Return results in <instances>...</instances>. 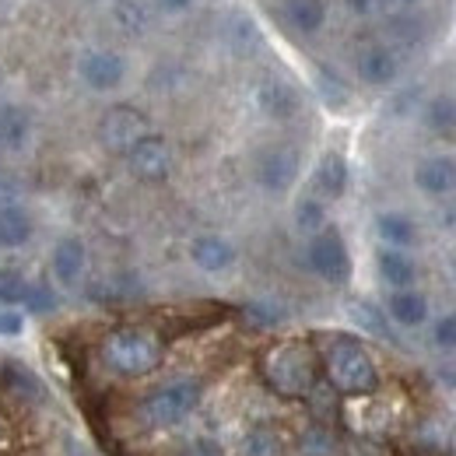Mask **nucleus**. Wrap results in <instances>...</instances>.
<instances>
[{
	"instance_id": "nucleus-18",
	"label": "nucleus",
	"mask_w": 456,
	"mask_h": 456,
	"mask_svg": "<svg viewBox=\"0 0 456 456\" xmlns=\"http://www.w3.org/2000/svg\"><path fill=\"white\" fill-rule=\"evenodd\" d=\"M32 141V113L18 102L0 106V148L4 151H21Z\"/></svg>"
},
{
	"instance_id": "nucleus-11",
	"label": "nucleus",
	"mask_w": 456,
	"mask_h": 456,
	"mask_svg": "<svg viewBox=\"0 0 456 456\" xmlns=\"http://www.w3.org/2000/svg\"><path fill=\"white\" fill-rule=\"evenodd\" d=\"M256 106L267 119H278V123H288L302 113V95L298 88L285 81V77H264L256 85Z\"/></svg>"
},
{
	"instance_id": "nucleus-38",
	"label": "nucleus",
	"mask_w": 456,
	"mask_h": 456,
	"mask_svg": "<svg viewBox=\"0 0 456 456\" xmlns=\"http://www.w3.org/2000/svg\"><path fill=\"white\" fill-rule=\"evenodd\" d=\"M414 4H421V0H379V7H387V11H411Z\"/></svg>"
},
{
	"instance_id": "nucleus-1",
	"label": "nucleus",
	"mask_w": 456,
	"mask_h": 456,
	"mask_svg": "<svg viewBox=\"0 0 456 456\" xmlns=\"http://www.w3.org/2000/svg\"><path fill=\"white\" fill-rule=\"evenodd\" d=\"M260 376L271 394L302 400L316 390V354L305 341H278L260 354Z\"/></svg>"
},
{
	"instance_id": "nucleus-28",
	"label": "nucleus",
	"mask_w": 456,
	"mask_h": 456,
	"mask_svg": "<svg viewBox=\"0 0 456 456\" xmlns=\"http://www.w3.org/2000/svg\"><path fill=\"white\" fill-rule=\"evenodd\" d=\"M32 281L18 267H0V305H25Z\"/></svg>"
},
{
	"instance_id": "nucleus-35",
	"label": "nucleus",
	"mask_w": 456,
	"mask_h": 456,
	"mask_svg": "<svg viewBox=\"0 0 456 456\" xmlns=\"http://www.w3.org/2000/svg\"><path fill=\"white\" fill-rule=\"evenodd\" d=\"M21 330H25V320L14 309H4L0 313V338H18Z\"/></svg>"
},
{
	"instance_id": "nucleus-16",
	"label": "nucleus",
	"mask_w": 456,
	"mask_h": 456,
	"mask_svg": "<svg viewBox=\"0 0 456 456\" xmlns=\"http://www.w3.org/2000/svg\"><path fill=\"white\" fill-rule=\"evenodd\" d=\"M32 235L36 222L28 208H21L18 200H0V249H21L32 242Z\"/></svg>"
},
{
	"instance_id": "nucleus-9",
	"label": "nucleus",
	"mask_w": 456,
	"mask_h": 456,
	"mask_svg": "<svg viewBox=\"0 0 456 456\" xmlns=\"http://www.w3.org/2000/svg\"><path fill=\"white\" fill-rule=\"evenodd\" d=\"M77 74L92 92H116L126 77V60L116 50H88L77 60Z\"/></svg>"
},
{
	"instance_id": "nucleus-39",
	"label": "nucleus",
	"mask_w": 456,
	"mask_h": 456,
	"mask_svg": "<svg viewBox=\"0 0 456 456\" xmlns=\"http://www.w3.org/2000/svg\"><path fill=\"white\" fill-rule=\"evenodd\" d=\"M0 106H4V81H0Z\"/></svg>"
},
{
	"instance_id": "nucleus-40",
	"label": "nucleus",
	"mask_w": 456,
	"mask_h": 456,
	"mask_svg": "<svg viewBox=\"0 0 456 456\" xmlns=\"http://www.w3.org/2000/svg\"><path fill=\"white\" fill-rule=\"evenodd\" d=\"M453 278H456V264H453Z\"/></svg>"
},
{
	"instance_id": "nucleus-23",
	"label": "nucleus",
	"mask_w": 456,
	"mask_h": 456,
	"mask_svg": "<svg viewBox=\"0 0 456 456\" xmlns=\"http://www.w3.org/2000/svg\"><path fill=\"white\" fill-rule=\"evenodd\" d=\"M421 119H425V126L436 137H456V95H436V99H428Z\"/></svg>"
},
{
	"instance_id": "nucleus-32",
	"label": "nucleus",
	"mask_w": 456,
	"mask_h": 456,
	"mask_svg": "<svg viewBox=\"0 0 456 456\" xmlns=\"http://www.w3.org/2000/svg\"><path fill=\"white\" fill-rule=\"evenodd\" d=\"M25 305H28L32 313H57L60 298H57V291H53L50 285H32V288H28Z\"/></svg>"
},
{
	"instance_id": "nucleus-6",
	"label": "nucleus",
	"mask_w": 456,
	"mask_h": 456,
	"mask_svg": "<svg viewBox=\"0 0 456 456\" xmlns=\"http://www.w3.org/2000/svg\"><path fill=\"white\" fill-rule=\"evenodd\" d=\"M148 134H151L148 116L141 110H134V106H113L99 119V141H102V148H110L116 155H126Z\"/></svg>"
},
{
	"instance_id": "nucleus-7",
	"label": "nucleus",
	"mask_w": 456,
	"mask_h": 456,
	"mask_svg": "<svg viewBox=\"0 0 456 456\" xmlns=\"http://www.w3.org/2000/svg\"><path fill=\"white\" fill-rule=\"evenodd\" d=\"M298 169H302V162H298V151L291 144H271V148H264L256 155L253 175H256L260 190L285 193V190H291V183L298 179Z\"/></svg>"
},
{
	"instance_id": "nucleus-30",
	"label": "nucleus",
	"mask_w": 456,
	"mask_h": 456,
	"mask_svg": "<svg viewBox=\"0 0 456 456\" xmlns=\"http://www.w3.org/2000/svg\"><path fill=\"white\" fill-rule=\"evenodd\" d=\"M302 456H330L334 453V436L327 432V428H309L305 436H302Z\"/></svg>"
},
{
	"instance_id": "nucleus-17",
	"label": "nucleus",
	"mask_w": 456,
	"mask_h": 456,
	"mask_svg": "<svg viewBox=\"0 0 456 456\" xmlns=\"http://www.w3.org/2000/svg\"><path fill=\"white\" fill-rule=\"evenodd\" d=\"M387 316L397 323V327H421L428 320V298L418 291V288H394L390 298H387Z\"/></svg>"
},
{
	"instance_id": "nucleus-27",
	"label": "nucleus",
	"mask_w": 456,
	"mask_h": 456,
	"mask_svg": "<svg viewBox=\"0 0 456 456\" xmlns=\"http://www.w3.org/2000/svg\"><path fill=\"white\" fill-rule=\"evenodd\" d=\"M295 228L305 235H316L320 228H327V208L320 197H302L295 204Z\"/></svg>"
},
{
	"instance_id": "nucleus-8",
	"label": "nucleus",
	"mask_w": 456,
	"mask_h": 456,
	"mask_svg": "<svg viewBox=\"0 0 456 456\" xmlns=\"http://www.w3.org/2000/svg\"><path fill=\"white\" fill-rule=\"evenodd\" d=\"M123 159H126L130 175L141 179V183H162L172 172V148L169 141L159 137V134H148L144 141H137Z\"/></svg>"
},
{
	"instance_id": "nucleus-12",
	"label": "nucleus",
	"mask_w": 456,
	"mask_h": 456,
	"mask_svg": "<svg viewBox=\"0 0 456 456\" xmlns=\"http://www.w3.org/2000/svg\"><path fill=\"white\" fill-rule=\"evenodd\" d=\"M50 267H53V278L60 288H77L85 281V271H88V246L77 235H63L53 246Z\"/></svg>"
},
{
	"instance_id": "nucleus-10",
	"label": "nucleus",
	"mask_w": 456,
	"mask_h": 456,
	"mask_svg": "<svg viewBox=\"0 0 456 456\" xmlns=\"http://www.w3.org/2000/svg\"><path fill=\"white\" fill-rule=\"evenodd\" d=\"M354 74L362 85L369 88H387L394 85L400 74V57L387 46V43H365L354 53Z\"/></svg>"
},
{
	"instance_id": "nucleus-37",
	"label": "nucleus",
	"mask_w": 456,
	"mask_h": 456,
	"mask_svg": "<svg viewBox=\"0 0 456 456\" xmlns=\"http://www.w3.org/2000/svg\"><path fill=\"white\" fill-rule=\"evenodd\" d=\"M155 4H159V11H166V14H183V11L193 7V0H155Z\"/></svg>"
},
{
	"instance_id": "nucleus-26",
	"label": "nucleus",
	"mask_w": 456,
	"mask_h": 456,
	"mask_svg": "<svg viewBox=\"0 0 456 456\" xmlns=\"http://www.w3.org/2000/svg\"><path fill=\"white\" fill-rule=\"evenodd\" d=\"M242 456H281V436L267 425H256L242 439Z\"/></svg>"
},
{
	"instance_id": "nucleus-33",
	"label": "nucleus",
	"mask_w": 456,
	"mask_h": 456,
	"mask_svg": "<svg viewBox=\"0 0 456 456\" xmlns=\"http://www.w3.org/2000/svg\"><path fill=\"white\" fill-rule=\"evenodd\" d=\"M246 316H249L256 327H274V323L285 320V309L274 305V302H253V305L246 309Z\"/></svg>"
},
{
	"instance_id": "nucleus-31",
	"label": "nucleus",
	"mask_w": 456,
	"mask_h": 456,
	"mask_svg": "<svg viewBox=\"0 0 456 456\" xmlns=\"http://www.w3.org/2000/svg\"><path fill=\"white\" fill-rule=\"evenodd\" d=\"M432 344H436L439 351H456V313H446V316L436 320V327H432Z\"/></svg>"
},
{
	"instance_id": "nucleus-2",
	"label": "nucleus",
	"mask_w": 456,
	"mask_h": 456,
	"mask_svg": "<svg viewBox=\"0 0 456 456\" xmlns=\"http://www.w3.org/2000/svg\"><path fill=\"white\" fill-rule=\"evenodd\" d=\"M323 369H327V379L338 394L347 397H365V394H376L379 390V365L376 358L369 354V347L354 338H334L323 351Z\"/></svg>"
},
{
	"instance_id": "nucleus-24",
	"label": "nucleus",
	"mask_w": 456,
	"mask_h": 456,
	"mask_svg": "<svg viewBox=\"0 0 456 456\" xmlns=\"http://www.w3.org/2000/svg\"><path fill=\"white\" fill-rule=\"evenodd\" d=\"M4 383H7V390L14 394V397L21 400H43V383H39V376L28 369V365H21V362H4Z\"/></svg>"
},
{
	"instance_id": "nucleus-36",
	"label": "nucleus",
	"mask_w": 456,
	"mask_h": 456,
	"mask_svg": "<svg viewBox=\"0 0 456 456\" xmlns=\"http://www.w3.org/2000/svg\"><path fill=\"white\" fill-rule=\"evenodd\" d=\"M344 4H347V11L358 14V18H369V14L379 11V0H344Z\"/></svg>"
},
{
	"instance_id": "nucleus-19",
	"label": "nucleus",
	"mask_w": 456,
	"mask_h": 456,
	"mask_svg": "<svg viewBox=\"0 0 456 456\" xmlns=\"http://www.w3.org/2000/svg\"><path fill=\"white\" fill-rule=\"evenodd\" d=\"M376 267H379V278L390 288H414V281H418V264L407 249L383 246L376 253Z\"/></svg>"
},
{
	"instance_id": "nucleus-34",
	"label": "nucleus",
	"mask_w": 456,
	"mask_h": 456,
	"mask_svg": "<svg viewBox=\"0 0 456 456\" xmlns=\"http://www.w3.org/2000/svg\"><path fill=\"white\" fill-rule=\"evenodd\" d=\"M179 456H225V450L215 443V439H193V443H186Z\"/></svg>"
},
{
	"instance_id": "nucleus-21",
	"label": "nucleus",
	"mask_w": 456,
	"mask_h": 456,
	"mask_svg": "<svg viewBox=\"0 0 456 456\" xmlns=\"http://www.w3.org/2000/svg\"><path fill=\"white\" fill-rule=\"evenodd\" d=\"M376 235H379L383 246L407 249V246L418 242V225L403 211H383V215H376Z\"/></svg>"
},
{
	"instance_id": "nucleus-3",
	"label": "nucleus",
	"mask_w": 456,
	"mask_h": 456,
	"mask_svg": "<svg viewBox=\"0 0 456 456\" xmlns=\"http://www.w3.org/2000/svg\"><path fill=\"white\" fill-rule=\"evenodd\" d=\"M99 354H102V365L110 372L123 376V379H141L162 365L166 347L144 327H119L113 334H106Z\"/></svg>"
},
{
	"instance_id": "nucleus-25",
	"label": "nucleus",
	"mask_w": 456,
	"mask_h": 456,
	"mask_svg": "<svg viewBox=\"0 0 456 456\" xmlns=\"http://www.w3.org/2000/svg\"><path fill=\"white\" fill-rule=\"evenodd\" d=\"M113 18L123 32L141 36V32H148V25H151V7H148V0H116Z\"/></svg>"
},
{
	"instance_id": "nucleus-4",
	"label": "nucleus",
	"mask_w": 456,
	"mask_h": 456,
	"mask_svg": "<svg viewBox=\"0 0 456 456\" xmlns=\"http://www.w3.org/2000/svg\"><path fill=\"white\" fill-rule=\"evenodd\" d=\"M200 400H204V383L186 376V379H172L166 387H159L155 394H148L141 400L137 414L151 428H172V425L186 421L200 407Z\"/></svg>"
},
{
	"instance_id": "nucleus-20",
	"label": "nucleus",
	"mask_w": 456,
	"mask_h": 456,
	"mask_svg": "<svg viewBox=\"0 0 456 456\" xmlns=\"http://www.w3.org/2000/svg\"><path fill=\"white\" fill-rule=\"evenodd\" d=\"M285 18L298 36H316L327 25V0H285Z\"/></svg>"
},
{
	"instance_id": "nucleus-22",
	"label": "nucleus",
	"mask_w": 456,
	"mask_h": 456,
	"mask_svg": "<svg viewBox=\"0 0 456 456\" xmlns=\"http://www.w3.org/2000/svg\"><path fill=\"white\" fill-rule=\"evenodd\" d=\"M347 316H351V323H354V327L369 330L372 338H383V341H390V338H394V330H390V316H387L379 305L365 302V298H354V302L347 305Z\"/></svg>"
},
{
	"instance_id": "nucleus-13",
	"label": "nucleus",
	"mask_w": 456,
	"mask_h": 456,
	"mask_svg": "<svg viewBox=\"0 0 456 456\" xmlns=\"http://www.w3.org/2000/svg\"><path fill=\"white\" fill-rule=\"evenodd\" d=\"M414 186L425 197H453L456 193V159L453 155H428L414 166Z\"/></svg>"
},
{
	"instance_id": "nucleus-15",
	"label": "nucleus",
	"mask_w": 456,
	"mask_h": 456,
	"mask_svg": "<svg viewBox=\"0 0 456 456\" xmlns=\"http://www.w3.org/2000/svg\"><path fill=\"white\" fill-rule=\"evenodd\" d=\"M347 183H351V169H347V159L341 151H327L320 162H316V172H313V190L320 200H341L347 193Z\"/></svg>"
},
{
	"instance_id": "nucleus-29",
	"label": "nucleus",
	"mask_w": 456,
	"mask_h": 456,
	"mask_svg": "<svg viewBox=\"0 0 456 456\" xmlns=\"http://www.w3.org/2000/svg\"><path fill=\"white\" fill-rule=\"evenodd\" d=\"M316 88H320V95H323V102H327L330 110H344V106H347V99H351L347 85H344L330 67H320V70H316Z\"/></svg>"
},
{
	"instance_id": "nucleus-14",
	"label": "nucleus",
	"mask_w": 456,
	"mask_h": 456,
	"mask_svg": "<svg viewBox=\"0 0 456 456\" xmlns=\"http://www.w3.org/2000/svg\"><path fill=\"white\" fill-rule=\"evenodd\" d=\"M235 246L228 242L225 235H215V232H204L190 242V260L193 267H200L204 274H222L235 264Z\"/></svg>"
},
{
	"instance_id": "nucleus-5",
	"label": "nucleus",
	"mask_w": 456,
	"mask_h": 456,
	"mask_svg": "<svg viewBox=\"0 0 456 456\" xmlns=\"http://www.w3.org/2000/svg\"><path fill=\"white\" fill-rule=\"evenodd\" d=\"M305 267L327 281V285L341 288L351 281V253H347V242L338 228H320L316 235H309V246H305Z\"/></svg>"
}]
</instances>
